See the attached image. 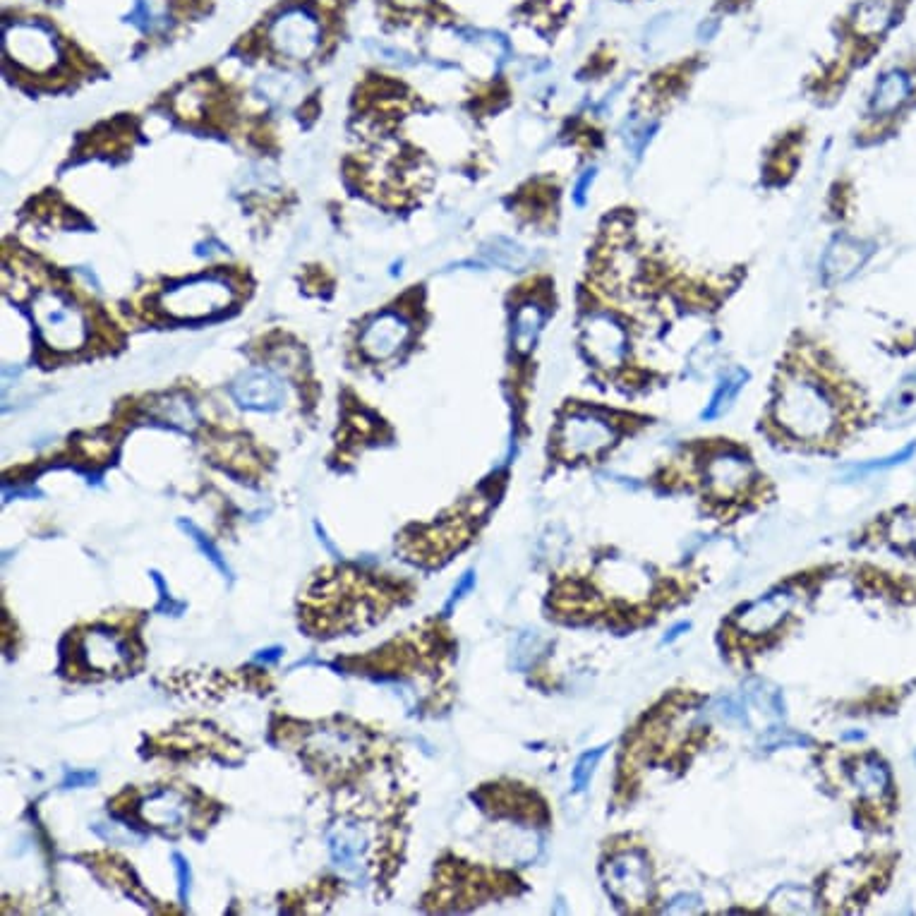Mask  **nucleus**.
I'll return each mask as SVG.
<instances>
[{
	"mask_svg": "<svg viewBox=\"0 0 916 916\" xmlns=\"http://www.w3.org/2000/svg\"><path fill=\"white\" fill-rule=\"evenodd\" d=\"M744 382H746V372L744 370L729 372V375L722 379L720 384H717L713 399H710L708 408L703 411V418L705 420L720 418V415L725 413L729 406H732V401L737 399V394L741 391V387H744Z\"/></svg>",
	"mask_w": 916,
	"mask_h": 916,
	"instance_id": "obj_22",
	"label": "nucleus"
},
{
	"mask_svg": "<svg viewBox=\"0 0 916 916\" xmlns=\"http://www.w3.org/2000/svg\"><path fill=\"white\" fill-rule=\"evenodd\" d=\"M281 653H283V648H279V646L267 648V650H259V653L255 655V662H276L281 658Z\"/></svg>",
	"mask_w": 916,
	"mask_h": 916,
	"instance_id": "obj_34",
	"label": "nucleus"
},
{
	"mask_svg": "<svg viewBox=\"0 0 916 916\" xmlns=\"http://www.w3.org/2000/svg\"><path fill=\"white\" fill-rule=\"evenodd\" d=\"M3 44L5 56L34 75H46L60 65L58 36L39 20L5 22Z\"/></svg>",
	"mask_w": 916,
	"mask_h": 916,
	"instance_id": "obj_4",
	"label": "nucleus"
},
{
	"mask_svg": "<svg viewBox=\"0 0 916 916\" xmlns=\"http://www.w3.org/2000/svg\"><path fill=\"white\" fill-rule=\"evenodd\" d=\"M775 425L799 442H825L835 432L840 408L821 370L806 365V353L797 363L785 365L773 401Z\"/></svg>",
	"mask_w": 916,
	"mask_h": 916,
	"instance_id": "obj_1",
	"label": "nucleus"
},
{
	"mask_svg": "<svg viewBox=\"0 0 916 916\" xmlns=\"http://www.w3.org/2000/svg\"><path fill=\"white\" fill-rule=\"evenodd\" d=\"M32 317L39 336L53 351H77L87 341V319L72 300L58 291H41L32 300Z\"/></svg>",
	"mask_w": 916,
	"mask_h": 916,
	"instance_id": "obj_2",
	"label": "nucleus"
},
{
	"mask_svg": "<svg viewBox=\"0 0 916 916\" xmlns=\"http://www.w3.org/2000/svg\"><path fill=\"white\" fill-rule=\"evenodd\" d=\"M233 286L221 276H200L161 293L159 305L173 319H204L233 303Z\"/></svg>",
	"mask_w": 916,
	"mask_h": 916,
	"instance_id": "obj_6",
	"label": "nucleus"
},
{
	"mask_svg": "<svg viewBox=\"0 0 916 916\" xmlns=\"http://www.w3.org/2000/svg\"><path fill=\"white\" fill-rule=\"evenodd\" d=\"M267 41L279 56L307 60L322 46V22L305 5H291L269 22Z\"/></svg>",
	"mask_w": 916,
	"mask_h": 916,
	"instance_id": "obj_7",
	"label": "nucleus"
},
{
	"mask_svg": "<svg viewBox=\"0 0 916 916\" xmlns=\"http://www.w3.org/2000/svg\"><path fill=\"white\" fill-rule=\"evenodd\" d=\"M893 12V3H888V0H866V3L859 5L857 15H854V29H857V34L866 36V39L881 36L890 27V22H893Z\"/></svg>",
	"mask_w": 916,
	"mask_h": 916,
	"instance_id": "obj_19",
	"label": "nucleus"
},
{
	"mask_svg": "<svg viewBox=\"0 0 916 916\" xmlns=\"http://www.w3.org/2000/svg\"><path fill=\"white\" fill-rule=\"evenodd\" d=\"M602 756H605V746L583 753V756L578 758V763L574 768V789H576V792H583V789L588 787L590 777H593L595 768H598V763H600Z\"/></svg>",
	"mask_w": 916,
	"mask_h": 916,
	"instance_id": "obj_26",
	"label": "nucleus"
},
{
	"mask_svg": "<svg viewBox=\"0 0 916 916\" xmlns=\"http://www.w3.org/2000/svg\"><path fill=\"white\" fill-rule=\"evenodd\" d=\"M233 399L250 411H276L286 401L283 382L269 370H250L233 384Z\"/></svg>",
	"mask_w": 916,
	"mask_h": 916,
	"instance_id": "obj_12",
	"label": "nucleus"
},
{
	"mask_svg": "<svg viewBox=\"0 0 916 916\" xmlns=\"http://www.w3.org/2000/svg\"><path fill=\"white\" fill-rule=\"evenodd\" d=\"M178 528L183 530V533L188 535V538H190L192 542H195V547H197V550H200V552L204 554V557H207L209 562H212V564L216 566V571H219V574H224L226 578H233V574H231V566L226 564L224 554L219 552V547H216L214 542L209 540L207 535H204L202 530L195 526V523H190V521H185V518H180V521H178Z\"/></svg>",
	"mask_w": 916,
	"mask_h": 916,
	"instance_id": "obj_23",
	"label": "nucleus"
},
{
	"mask_svg": "<svg viewBox=\"0 0 916 916\" xmlns=\"http://www.w3.org/2000/svg\"><path fill=\"white\" fill-rule=\"evenodd\" d=\"M82 655L87 660L89 667L99 672H113L118 667H125L130 660L128 646L116 634L106 629H96L89 631L87 638H84L82 646Z\"/></svg>",
	"mask_w": 916,
	"mask_h": 916,
	"instance_id": "obj_13",
	"label": "nucleus"
},
{
	"mask_svg": "<svg viewBox=\"0 0 916 916\" xmlns=\"http://www.w3.org/2000/svg\"><path fill=\"white\" fill-rule=\"evenodd\" d=\"M547 310L538 300H523L521 305L514 310L511 317V343L518 353L533 351L535 341H538L542 324H545Z\"/></svg>",
	"mask_w": 916,
	"mask_h": 916,
	"instance_id": "obj_17",
	"label": "nucleus"
},
{
	"mask_svg": "<svg viewBox=\"0 0 916 916\" xmlns=\"http://www.w3.org/2000/svg\"><path fill=\"white\" fill-rule=\"evenodd\" d=\"M473 586H475V576H473V571H468V574H463V578H461V583H458V586L454 588V593H451V598H449V602H447V607H444V612H449V610H451V607H454V605H456V602H458V600H461V598H463V595H466V593H468V590H470V588H473Z\"/></svg>",
	"mask_w": 916,
	"mask_h": 916,
	"instance_id": "obj_31",
	"label": "nucleus"
},
{
	"mask_svg": "<svg viewBox=\"0 0 916 916\" xmlns=\"http://www.w3.org/2000/svg\"><path fill=\"white\" fill-rule=\"evenodd\" d=\"M890 538H893L895 545L916 550V511L895 518L893 526H890Z\"/></svg>",
	"mask_w": 916,
	"mask_h": 916,
	"instance_id": "obj_25",
	"label": "nucleus"
},
{
	"mask_svg": "<svg viewBox=\"0 0 916 916\" xmlns=\"http://www.w3.org/2000/svg\"><path fill=\"white\" fill-rule=\"evenodd\" d=\"M94 780H96L94 773H68L63 785L65 787H84V785H92Z\"/></svg>",
	"mask_w": 916,
	"mask_h": 916,
	"instance_id": "obj_33",
	"label": "nucleus"
},
{
	"mask_svg": "<svg viewBox=\"0 0 916 916\" xmlns=\"http://www.w3.org/2000/svg\"><path fill=\"white\" fill-rule=\"evenodd\" d=\"M152 581H154V586L159 588V605H156V610L168 612V614H180L185 610L183 602H176L171 598V593H168V588H166L164 576H161L159 571H152Z\"/></svg>",
	"mask_w": 916,
	"mask_h": 916,
	"instance_id": "obj_29",
	"label": "nucleus"
},
{
	"mask_svg": "<svg viewBox=\"0 0 916 916\" xmlns=\"http://www.w3.org/2000/svg\"><path fill=\"white\" fill-rule=\"evenodd\" d=\"M789 607H792V595L789 593H773L768 595V598L753 602V605H749L741 612V631H749L753 636L765 634V631L775 629V626L782 622V617L789 612Z\"/></svg>",
	"mask_w": 916,
	"mask_h": 916,
	"instance_id": "obj_16",
	"label": "nucleus"
},
{
	"mask_svg": "<svg viewBox=\"0 0 916 916\" xmlns=\"http://www.w3.org/2000/svg\"><path fill=\"white\" fill-rule=\"evenodd\" d=\"M607 885L626 905L646 902L650 888L646 859L636 852H624L614 857L607 866Z\"/></svg>",
	"mask_w": 916,
	"mask_h": 916,
	"instance_id": "obj_11",
	"label": "nucleus"
},
{
	"mask_svg": "<svg viewBox=\"0 0 916 916\" xmlns=\"http://www.w3.org/2000/svg\"><path fill=\"white\" fill-rule=\"evenodd\" d=\"M593 178H595V173H593V171H588L586 176L578 180V185H576V190H574V200H576L578 207H583V204H586V195H588V188H590V185H593Z\"/></svg>",
	"mask_w": 916,
	"mask_h": 916,
	"instance_id": "obj_32",
	"label": "nucleus"
},
{
	"mask_svg": "<svg viewBox=\"0 0 916 916\" xmlns=\"http://www.w3.org/2000/svg\"><path fill=\"white\" fill-rule=\"evenodd\" d=\"M753 478V466L749 458L744 456V451L725 447L715 451L710 456V461L705 463V480H708V490L717 494L720 499L732 497L744 490Z\"/></svg>",
	"mask_w": 916,
	"mask_h": 916,
	"instance_id": "obj_8",
	"label": "nucleus"
},
{
	"mask_svg": "<svg viewBox=\"0 0 916 916\" xmlns=\"http://www.w3.org/2000/svg\"><path fill=\"white\" fill-rule=\"evenodd\" d=\"M916 451V444H909L907 449H902L900 454H893L890 458H883V461H876V463H866V466H857L859 473H866V470H883V468H890V466H895V463H902V461H907L909 456H912Z\"/></svg>",
	"mask_w": 916,
	"mask_h": 916,
	"instance_id": "obj_30",
	"label": "nucleus"
},
{
	"mask_svg": "<svg viewBox=\"0 0 916 916\" xmlns=\"http://www.w3.org/2000/svg\"><path fill=\"white\" fill-rule=\"evenodd\" d=\"M487 255H490L492 262L499 264V267L516 269V267H523V264L528 262V255L523 252V247L509 243V240H497L492 250H487Z\"/></svg>",
	"mask_w": 916,
	"mask_h": 916,
	"instance_id": "obj_24",
	"label": "nucleus"
},
{
	"mask_svg": "<svg viewBox=\"0 0 916 916\" xmlns=\"http://www.w3.org/2000/svg\"><path fill=\"white\" fill-rule=\"evenodd\" d=\"M411 336V324L399 312H382L367 324L363 336H360V348L367 358L387 360L403 348V343Z\"/></svg>",
	"mask_w": 916,
	"mask_h": 916,
	"instance_id": "obj_10",
	"label": "nucleus"
},
{
	"mask_svg": "<svg viewBox=\"0 0 916 916\" xmlns=\"http://www.w3.org/2000/svg\"><path fill=\"white\" fill-rule=\"evenodd\" d=\"M140 813L144 821L156 825V828H178L188 821L190 806L183 794L173 792V789H159L152 797L142 801Z\"/></svg>",
	"mask_w": 916,
	"mask_h": 916,
	"instance_id": "obj_15",
	"label": "nucleus"
},
{
	"mask_svg": "<svg viewBox=\"0 0 916 916\" xmlns=\"http://www.w3.org/2000/svg\"><path fill=\"white\" fill-rule=\"evenodd\" d=\"M912 96V80L907 72L890 70L876 82V89L871 94L869 113L873 118H888L900 111Z\"/></svg>",
	"mask_w": 916,
	"mask_h": 916,
	"instance_id": "obj_14",
	"label": "nucleus"
},
{
	"mask_svg": "<svg viewBox=\"0 0 916 916\" xmlns=\"http://www.w3.org/2000/svg\"><path fill=\"white\" fill-rule=\"evenodd\" d=\"M873 247L864 240L840 235L828 245L821 259V281L825 288H835L847 279H852L857 271L864 267L866 259L871 257Z\"/></svg>",
	"mask_w": 916,
	"mask_h": 916,
	"instance_id": "obj_9",
	"label": "nucleus"
},
{
	"mask_svg": "<svg viewBox=\"0 0 916 916\" xmlns=\"http://www.w3.org/2000/svg\"><path fill=\"white\" fill-rule=\"evenodd\" d=\"M916 413V384H907L895 394V399L888 403V415L902 420Z\"/></svg>",
	"mask_w": 916,
	"mask_h": 916,
	"instance_id": "obj_27",
	"label": "nucleus"
},
{
	"mask_svg": "<svg viewBox=\"0 0 916 916\" xmlns=\"http://www.w3.org/2000/svg\"><path fill=\"white\" fill-rule=\"evenodd\" d=\"M173 871H176L178 878V897L183 905H188L190 900V883H192V871L188 859L183 854H173Z\"/></svg>",
	"mask_w": 916,
	"mask_h": 916,
	"instance_id": "obj_28",
	"label": "nucleus"
},
{
	"mask_svg": "<svg viewBox=\"0 0 916 916\" xmlns=\"http://www.w3.org/2000/svg\"><path fill=\"white\" fill-rule=\"evenodd\" d=\"M329 849L331 859L336 861V866L346 871H355L360 866L365 852V835L363 830L355 825H339L329 833Z\"/></svg>",
	"mask_w": 916,
	"mask_h": 916,
	"instance_id": "obj_18",
	"label": "nucleus"
},
{
	"mask_svg": "<svg viewBox=\"0 0 916 916\" xmlns=\"http://www.w3.org/2000/svg\"><path fill=\"white\" fill-rule=\"evenodd\" d=\"M617 439V425L610 415L595 408H574L559 425L557 449L566 461H590L610 449Z\"/></svg>",
	"mask_w": 916,
	"mask_h": 916,
	"instance_id": "obj_5",
	"label": "nucleus"
},
{
	"mask_svg": "<svg viewBox=\"0 0 916 916\" xmlns=\"http://www.w3.org/2000/svg\"><path fill=\"white\" fill-rule=\"evenodd\" d=\"M391 5H396V8H401V10H418V8H425L427 0H391Z\"/></svg>",
	"mask_w": 916,
	"mask_h": 916,
	"instance_id": "obj_35",
	"label": "nucleus"
},
{
	"mask_svg": "<svg viewBox=\"0 0 916 916\" xmlns=\"http://www.w3.org/2000/svg\"><path fill=\"white\" fill-rule=\"evenodd\" d=\"M854 785L866 799H881L890 787L888 768L878 761V758H864L857 763V768L852 770Z\"/></svg>",
	"mask_w": 916,
	"mask_h": 916,
	"instance_id": "obj_20",
	"label": "nucleus"
},
{
	"mask_svg": "<svg viewBox=\"0 0 916 916\" xmlns=\"http://www.w3.org/2000/svg\"><path fill=\"white\" fill-rule=\"evenodd\" d=\"M581 343L586 348L590 363L605 367V370H614L629 358V324L610 307H586L581 319Z\"/></svg>",
	"mask_w": 916,
	"mask_h": 916,
	"instance_id": "obj_3",
	"label": "nucleus"
},
{
	"mask_svg": "<svg viewBox=\"0 0 916 916\" xmlns=\"http://www.w3.org/2000/svg\"><path fill=\"white\" fill-rule=\"evenodd\" d=\"M154 415L161 423L180 427V430H192L197 425L195 406L183 396H171V399L159 401L154 406Z\"/></svg>",
	"mask_w": 916,
	"mask_h": 916,
	"instance_id": "obj_21",
	"label": "nucleus"
}]
</instances>
